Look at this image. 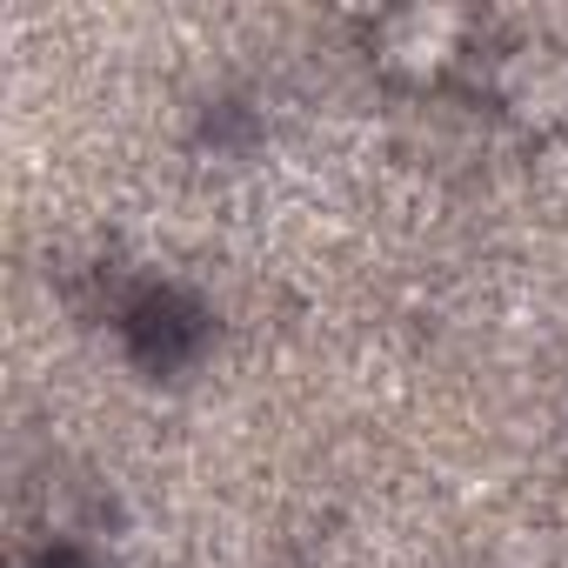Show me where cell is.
I'll return each instance as SVG.
<instances>
[{"label": "cell", "mask_w": 568, "mask_h": 568, "mask_svg": "<svg viewBox=\"0 0 568 568\" xmlns=\"http://www.w3.org/2000/svg\"><path fill=\"white\" fill-rule=\"evenodd\" d=\"M462 28L468 21L455 8H408V14H388L375 28V48H382V61L395 74H442L455 41H462Z\"/></svg>", "instance_id": "cell-1"}]
</instances>
